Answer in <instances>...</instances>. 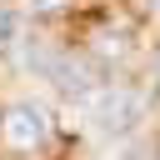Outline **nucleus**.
<instances>
[{
	"label": "nucleus",
	"mask_w": 160,
	"mask_h": 160,
	"mask_svg": "<svg viewBox=\"0 0 160 160\" xmlns=\"http://www.w3.org/2000/svg\"><path fill=\"white\" fill-rule=\"evenodd\" d=\"M140 110H145V100L130 90V85H100V95L95 100H85V115L105 130V135H125L135 120H140Z\"/></svg>",
	"instance_id": "nucleus-1"
},
{
	"label": "nucleus",
	"mask_w": 160,
	"mask_h": 160,
	"mask_svg": "<svg viewBox=\"0 0 160 160\" xmlns=\"http://www.w3.org/2000/svg\"><path fill=\"white\" fill-rule=\"evenodd\" d=\"M0 140L10 150H40L50 140V115L40 105H10L0 115Z\"/></svg>",
	"instance_id": "nucleus-2"
},
{
	"label": "nucleus",
	"mask_w": 160,
	"mask_h": 160,
	"mask_svg": "<svg viewBox=\"0 0 160 160\" xmlns=\"http://www.w3.org/2000/svg\"><path fill=\"white\" fill-rule=\"evenodd\" d=\"M20 35H25V25H20V15L0 5V50H15V45H20Z\"/></svg>",
	"instance_id": "nucleus-3"
},
{
	"label": "nucleus",
	"mask_w": 160,
	"mask_h": 160,
	"mask_svg": "<svg viewBox=\"0 0 160 160\" xmlns=\"http://www.w3.org/2000/svg\"><path fill=\"white\" fill-rule=\"evenodd\" d=\"M95 50H100V55H125L130 45H125V35H110V30H100V35H95Z\"/></svg>",
	"instance_id": "nucleus-4"
},
{
	"label": "nucleus",
	"mask_w": 160,
	"mask_h": 160,
	"mask_svg": "<svg viewBox=\"0 0 160 160\" xmlns=\"http://www.w3.org/2000/svg\"><path fill=\"white\" fill-rule=\"evenodd\" d=\"M35 15H50V10H65V0H25Z\"/></svg>",
	"instance_id": "nucleus-5"
},
{
	"label": "nucleus",
	"mask_w": 160,
	"mask_h": 160,
	"mask_svg": "<svg viewBox=\"0 0 160 160\" xmlns=\"http://www.w3.org/2000/svg\"><path fill=\"white\" fill-rule=\"evenodd\" d=\"M150 5H155V10H160V0H150Z\"/></svg>",
	"instance_id": "nucleus-6"
},
{
	"label": "nucleus",
	"mask_w": 160,
	"mask_h": 160,
	"mask_svg": "<svg viewBox=\"0 0 160 160\" xmlns=\"http://www.w3.org/2000/svg\"><path fill=\"white\" fill-rule=\"evenodd\" d=\"M155 65H160V55H155Z\"/></svg>",
	"instance_id": "nucleus-7"
}]
</instances>
